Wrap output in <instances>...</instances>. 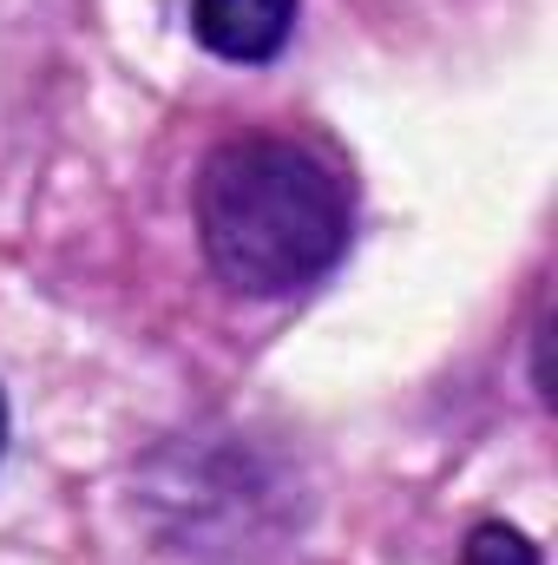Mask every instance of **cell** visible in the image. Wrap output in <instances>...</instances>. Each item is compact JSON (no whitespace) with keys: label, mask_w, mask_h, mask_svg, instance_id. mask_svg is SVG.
<instances>
[{"label":"cell","mask_w":558,"mask_h":565,"mask_svg":"<svg viewBox=\"0 0 558 565\" xmlns=\"http://www.w3.org/2000/svg\"><path fill=\"white\" fill-rule=\"evenodd\" d=\"M460 565H539V546L506 520H480L460 546Z\"/></svg>","instance_id":"3"},{"label":"cell","mask_w":558,"mask_h":565,"mask_svg":"<svg viewBox=\"0 0 558 565\" xmlns=\"http://www.w3.org/2000/svg\"><path fill=\"white\" fill-rule=\"evenodd\" d=\"M302 0H191V40L230 66H270L296 33Z\"/></svg>","instance_id":"2"},{"label":"cell","mask_w":558,"mask_h":565,"mask_svg":"<svg viewBox=\"0 0 558 565\" xmlns=\"http://www.w3.org/2000/svg\"><path fill=\"white\" fill-rule=\"evenodd\" d=\"M197 250L237 296L315 289L355 244V184L302 139L237 132L211 145L191 184Z\"/></svg>","instance_id":"1"},{"label":"cell","mask_w":558,"mask_h":565,"mask_svg":"<svg viewBox=\"0 0 558 565\" xmlns=\"http://www.w3.org/2000/svg\"><path fill=\"white\" fill-rule=\"evenodd\" d=\"M0 454H7V395H0Z\"/></svg>","instance_id":"4"}]
</instances>
